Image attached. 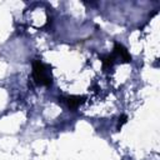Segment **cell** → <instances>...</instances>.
<instances>
[{
	"label": "cell",
	"mask_w": 160,
	"mask_h": 160,
	"mask_svg": "<svg viewBox=\"0 0 160 160\" xmlns=\"http://www.w3.org/2000/svg\"><path fill=\"white\" fill-rule=\"evenodd\" d=\"M32 78L36 84L49 86L51 85V71L48 65L41 62L40 60H36L32 62Z\"/></svg>",
	"instance_id": "1"
},
{
	"label": "cell",
	"mask_w": 160,
	"mask_h": 160,
	"mask_svg": "<svg viewBox=\"0 0 160 160\" xmlns=\"http://www.w3.org/2000/svg\"><path fill=\"white\" fill-rule=\"evenodd\" d=\"M111 55H112L114 59H120V60H122V61H125V62H129V61L131 60V56H130V54L128 52V50H126L121 44H119V42H116V44L114 45V52H112Z\"/></svg>",
	"instance_id": "2"
},
{
	"label": "cell",
	"mask_w": 160,
	"mask_h": 160,
	"mask_svg": "<svg viewBox=\"0 0 160 160\" xmlns=\"http://www.w3.org/2000/svg\"><path fill=\"white\" fill-rule=\"evenodd\" d=\"M62 101L66 104V106H68L70 110H76V109L84 102V98H82V96H75V95H71V96L62 98Z\"/></svg>",
	"instance_id": "3"
},
{
	"label": "cell",
	"mask_w": 160,
	"mask_h": 160,
	"mask_svg": "<svg viewBox=\"0 0 160 160\" xmlns=\"http://www.w3.org/2000/svg\"><path fill=\"white\" fill-rule=\"evenodd\" d=\"M126 119H128V118H126V115H122V116L119 119V126H118L119 129L122 126V124H124V122H126Z\"/></svg>",
	"instance_id": "4"
}]
</instances>
